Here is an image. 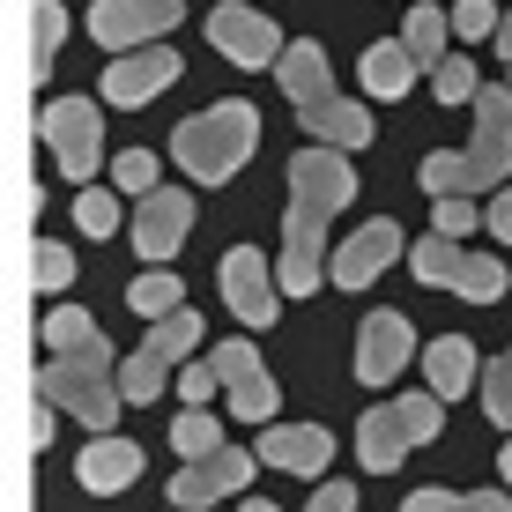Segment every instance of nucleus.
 <instances>
[{
	"instance_id": "nucleus-1",
	"label": "nucleus",
	"mask_w": 512,
	"mask_h": 512,
	"mask_svg": "<svg viewBox=\"0 0 512 512\" xmlns=\"http://www.w3.org/2000/svg\"><path fill=\"white\" fill-rule=\"evenodd\" d=\"M357 201V164L342 149H297L290 156V216H282V253H275V275H282V297H305L320 290V268H334V245H327V223Z\"/></svg>"
},
{
	"instance_id": "nucleus-2",
	"label": "nucleus",
	"mask_w": 512,
	"mask_h": 512,
	"mask_svg": "<svg viewBox=\"0 0 512 512\" xmlns=\"http://www.w3.org/2000/svg\"><path fill=\"white\" fill-rule=\"evenodd\" d=\"M260 112L245 97H223V104H208V112H193L179 134H171V156H179V171L186 179H201V186H231L245 164H253V149H260Z\"/></svg>"
},
{
	"instance_id": "nucleus-3",
	"label": "nucleus",
	"mask_w": 512,
	"mask_h": 512,
	"mask_svg": "<svg viewBox=\"0 0 512 512\" xmlns=\"http://www.w3.org/2000/svg\"><path fill=\"white\" fill-rule=\"evenodd\" d=\"M119 349L97 342L90 349H75V357H45V372H38V401H52L60 416H75L82 431H97V438H112V423H119Z\"/></svg>"
},
{
	"instance_id": "nucleus-4",
	"label": "nucleus",
	"mask_w": 512,
	"mask_h": 512,
	"mask_svg": "<svg viewBox=\"0 0 512 512\" xmlns=\"http://www.w3.org/2000/svg\"><path fill=\"white\" fill-rule=\"evenodd\" d=\"M446 431V401L438 394H394V401H379L372 416L357 423V461L364 468H401L416 446H431V438Z\"/></svg>"
},
{
	"instance_id": "nucleus-5",
	"label": "nucleus",
	"mask_w": 512,
	"mask_h": 512,
	"mask_svg": "<svg viewBox=\"0 0 512 512\" xmlns=\"http://www.w3.org/2000/svg\"><path fill=\"white\" fill-rule=\"evenodd\" d=\"M409 275L416 282H431V290H453V297H468V305H498V297L512 290V268L498 253H461L453 238H423L409 245Z\"/></svg>"
},
{
	"instance_id": "nucleus-6",
	"label": "nucleus",
	"mask_w": 512,
	"mask_h": 512,
	"mask_svg": "<svg viewBox=\"0 0 512 512\" xmlns=\"http://www.w3.org/2000/svg\"><path fill=\"white\" fill-rule=\"evenodd\" d=\"M193 349H201V312H171V320H156L149 334H141V349L119 364V394H127L134 409H149V401L171 386V372L193 364Z\"/></svg>"
},
{
	"instance_id": "nucleus-7",
	"label": "nucleus",
	"mask_w": 512,
	"mask_h": 512,
	"mask_svg": "<svg viewBox=\"0 0 512 512\" xmlns=\"http://www.w3.org/2000/svg\"><path fill=\"white\" fill-rule=\"evenodd\" d=\"M38 134H45L52 164H60L67 179L97 186V171H104V112H97L90 97H52L45 112H38Z\"/></svg>"
},
{
	"instance_id": "nucleus-8",
	"label": "nucleus",
	"mask_w": 512,
	"mask_h": 512,
	"mask_svg": "<svg viewBox=\"0 0 512 512\" xmlns=\"http://www.w3.org/2000/svg\"><path fill=\"white\" fill-rule=\"evenodd\" d=\"M179 23H186L179 0H97V8H90V38L112 45L119 60L164 45V30H179Z\"/></svg>"
},
{
	"instance_id": "nucleus-9",
	"label": "nucleus",
	"mask_w": 512,
	"mask_h": 512,
	"mask_svg": "<svg viewBox=\"0 0 512 512\" xmlns=\"http://www.w3.org/2000/svg\"><path fill=\"white\" fill-rule=\"evenodd\" d=\"M208 45H216L231 67H282V52H290V38L275 30V15L245 8V0L208 8Z\"/></svg>"
},
{
	"instance_id": "nucleus-10",
	"label": "nucleus",
	"mask_w": 512,
	"mask_h": 512,
	"mask_svg": "<svg viewBox=\"0 0 512 512\" xmlns=\"http://www.w3.org/2000/svg\"><path fill=\"white\" fill-rule=\"evenodd\" d=\"M468 171H475V193H505V171H512V90H498V82L475 97Z\"/></svg>"
},
{
	"instance_id": "nucleus-11",
	"label": "nucleus",
	"mask_w": 512,
	"mask_h": 512,
	"mask_svg": "<svg viewBox=\"0 0 512 512\" xmlns=\"http://www.w3.org/2000/svg\"><path fill=\"white\" fill-rule=\"evenodd\" d=\"M208 364H216V379H223V394H231V416H238V423H275L282 386L268 379V364H260L253 342H223Z\"/></svg>"
},
{
	"instance_id": "nucleus-12",
	"label": "nucleus",
	"mask_w": 512,
	"mask_h": 512,
	"mask_svg": "<svg viewBox=\"0 0 512 512\" xmlns=\"http://www.w3.org/2000/svg\"><path fill=\"white\" fill-rule=\"evenodd\" d=\"M223 305H231L245 327H275L282 275L260 260V245H231V253H223Z\"/></svg>"
},
{
	"instance_id": "nucleus-13",
	"label": "nucleus",
	"mask_w": 512,
	"mask_h": 512,
	"mask_svg": "<svg viewBox=\"0 0 512 512\" xmlns=\"http://www.w3.org/2000/svg\"><path fill=\"white\" fill-rule=\"evenodd\" d=\"M253 461L260 453H245V446H223V453H208V461H186L179 475H171V512H201V505L245 490L253 483Z\"/></svg>"
},
{
	"instance_id": "nucleus-14",
	"label": "nucleus",
	"mask_w": 512,
	"mask_h": 512,
	"mask_svg": "<svg viewBox=\"0 0 512 512\" xmlns=\"http://www.w3.org/2000/svg\"><path fill=\"white\" fill-rule=\"evenodd\" d=\"M409 357H416V327H409V312H372V320L357 327V379L364 386H394L401 372H409Z\"/></svg>"
},
{
	"instance_id": "nucleus-15",
	"label": "nucleus",
	"mask_w": 512,
	"mask_h": 512,
	"mask_svg": "<svg viewBox=\"0 0 512 512\" xmlns=\"http://www.w3.org/2000/svg\"><path fill=\"white\" fill-rule=\"evenodd\" d=\"M394 253H409V245H401V223H394V216H372V223H357V231L334 245L327 282H334V290H364V282H372Z\"/></svg>"
},
{
	"instance_id": "nucleus-16",
	"label": "nucleus",
	"mask_w": 512,
	"mask_h": 512,
	"mask_svg": "<svg viewBox=\"0 0 512 512\" xmlns=\"http://www.w3.org/2000/svg\"><path fill=\"white\" fill-rule=\"evenodd\" d=\"M179 82V52L171 45H149V52H127V60L104 67V104H149Z\"/></svg>"
},
{
	"instance_id": "nucleus-17",
	"label": "nucleus",
	"mask_w": 512,
	"mask_h": 512,
	"mask_svg": "<svg viewBox=\"0 0 512 512\" xmlns=\"http://www.w3.org/2000/svg\"><path fill=\"white\" fill-rule=\"evenodd\" d=\"M186 223H193V193L156 186L149 201L134 208V253L141 260H171V253H179V238H186Z\"/></svg>"
},
{
	"instance_id": "nucleus-18",
	"label": "nucleus",
	"mask_w": 512,
	"mask_h": 512,
	"mask_svg": "<svg viewBox=\"0 0 512 512\" xmlns=\"http://www.w3.org/2000/svg\"><path fill=\"white\" fill-rule=\"evenodd\" d=\"M334 461V438L320 423H268L260 431V468H282V475H320Z\"/></svg>"
},
{
	"instance_id": "nucleus-19",
	"label": "nucleus",
	"mask_w": 512,
	"mask_h": 512,
	"mask_svg": "<svg viewBox=\"0 0 512 512\" xmlns=\"http://www.w3.org/2000/svg\"><path fill=\"white\" fill-rule=\"evenodd\" d=\"M75 483L90 490V498H119L127 483H141V446L134 438H90L82 446V461H75Z\"/></svg>"
},
{
	"instance_id": "nucleus-20",
	"label": "nucleus",
	"mask_w": 512,
	"mask_h": 512,
	"mask_svg": "<svg viewBox=\"0 0 512 512\" xmlns=\"http://www.w3.org/2000/svg\"><path fill=\"white\" fill-rule=\"evenodd\" d=\"M275 82H282V97H290L297 112L327 104V97H334V67H327V45H320V38H290V52H282V67H275Z\"/></svg>"
},
{
	"instance_id": "nucleus-21",
	"label": "nucleus",
	"mask_w": 512,
	"mask_h": 512,
	"mask_svg": "<svg viewBox=\"0 0 512 512\" xmlns=\"http://www.w3.org/2000/svg\"><path fill=\"white\" fill-rule=\"evenodd\" d=\"M468 386H483L475 342H468V334H438V342L423 349V394H438V401H461Z\"/></svg>"
},
{
	"instance_id": "nucleus-22",
	"label": "nucleus",
	"mask_w": 512,
	"mask_h": 512,
	"mask_svg": "<svg viewBox=\"0 0 512 512\" xmlns=\"http://www.w3.org/2000/svg\"><path fill=\"white\" fill-rule=\"evenodd\" d=\"M416 75H423V67L409 60V45H401V38H386V45H364V60H357V82H364V97H379V104L409 97V90H416Z\"/></svg>"
},
{
	"instance_id": "nucleus-23",
	"label": "nucleus",
	"mask_w": 512,
	"mask_h": 512,
	"mask_svg": "<svg viewBox=\"0 0 512 512\" xmlns=\"http://www.w3.org/2000/svg\"><path fill=\"white\" fill-rule=\"evenodd\" d=\"M297 127L305 134H320V149H364L372 141V112L364 104H349V97H327V104H312V112H297Z\"/></svg>"
},
{
	"instance_id": "nucleus-24",
	"label": "nucleus",
	"mask_w": 512,
	"mask_h": 512,
	"mask_svg": "<svg viewBox=\"0 0 512 512\" xmlns=\"http://www.w3.org/2000/svg\"><path fill=\"white\" fill-rule=\"evenodd\" d=\"M446 30H453V8H409V23H401V45H409V60L423 67V75H438V67L453 60Z\"/></svg>"
},
{
	"instance_id": "nucleus-25",
	"label": "nucleus",
	"mask_w": 512,
	"mask_h": 512,
	"mask_svg": "<svg viewBox=\"0 0 512 512\" xmlns=\"http://www.w3.org/2000/svg\"><path fill=\"white\" fill-rule=\"evenodd\" d=\"M127 312L134 320H171V312H186V282L171 275V268H141L134 282H127Z\"/></svg>"
},
{
	"instance_id": "nucleus-26",
	"label": "nucleus",
	"mask_w": 512,
	"mask_h": 512,
	"mask_svg": "<svg viewBox=\"0 0 512 512\" xmlns=\"http://www.w3.org/2000/svg\"><path fill=\"white\" fill-rule=\"evenodd\" d=\"M423 193H431V201H475L468 149H431L423 156Z\"/></svg>"
},
{
	"instance_id": "nucleus-27",
	"label": "nucleus",
	"mask_w": 512,
	"mask_h": 512,
	"mask_svg": "<svg viewBox=\"0 0 512 512\" xmlns=\"http://www.w3.org/2000/svg\"><path fill=\"white\" fill-rule=\"evenodd\" d=\"M401 512H512V498L505 490H409L401 498Z\"/></svg>"
},
{
	"instance_id": "nucleus-28",
	"label": "nucleus",
	"mask_w": 512,
	"mask_h": 512,
	"mask_svg": "<svg viewBox=\"0 0 512 512\" xmlns=\"http://www.w3.org/2000/svg\"><path fill=\"white\" fill-rule=\"evenodd\" d=\"M38 334H45V349H52V357H75V349H90L104 327H97V320H90L82 305H52Z\"/></svg>"
},
{
	"instance_id": "nucleus-29",
	"label": "nucleus",
	"mask_w": 512,
	"mask_h": 512,
	"mask_svg": "<svg viewBox=\"0 0 512 512\" xmlns=\"http://www.w3.org/2000/svg\"><path fill=\"white\" fill-rule=\"evenodd\" d=\"M60 38H67V8L60 0H38V8H30V67H38V82L52 75V60H60Z\"/></svg>"
},
{
	"instance_id": "nucleus-30",
	"label": "nucleus",
	"mask_w": 512,
	"mask_h": 512,
	"mask_svg": "<svg viewBox=\"0 0 512 512\" xmlns=\"http://www.w3.org/2000/svg\"><path fill=\"white\" fill-rule=\"evenodd\" d=\"M431 90H438V104H475V97L490 90V82H483V67H475L468 52H453V60L431 75Z\"/></svg>"
},
{
	"instance_id": "nucleus-31",
	"label": "nucleus",
	"mask_w": 512,
	"mask_h": 512,
	"mask_svg": "<svg viewBox=\"0 0 512 512\" xmlns=\"http://www.w3.org/2000/svg\"><path fill=\"white\" fill-rule=\"evenodd\" d=\"M171 446H179V461H208V453H223V431H216L208 409H186L171 423Z\"/></svg>"
},
{
	"instance_id": "nucleus-32",
	"label": "nucleus",
	"mask_w": 512,
	"mask_h": 512,
	"mask_svg": "<svg viewBox=\"0 0 512 512\" xmlns=\"http://www.w3.org/2000/svg\"><path fill=\"white\" fill-rule=\"evenodd\" d=\"M75 223H82V238H112L119 231V193L112 186H82L75 193Z\"/></svg>"
},
{
	"instance_id": "nucleus-33",
	"label": "nucleus",
	"mask_w": 512,
	"mask_h": 512,
	"mask_svg": "<svg viewBox=\"0 0 512 512\" xmlns=\"http://www.w3.org/2000/svg\"><path fill=\"white\" fill-rule=\"evenodd\" d=\"M483 416L498 423V431H512V357H498V364H483Z\"/></svg>"
},
{
	"instance_id": "nucleus-34",
	"label": "nucleus",
	"mask_w": 512,
	"mask_h": 512,
	"mask_svg": "<svg viewBox=\"0 0 512 512\" xmlns=\"http://www.w3.org/2000/svg\"><path fill=\"white\" fill-rule=\"evenodd\" d=\"M30 253H38V268H30V275H38V290H45V297H60L67 282H75V253H67L60 238H38Z\"/></svg>"
},
{
	"instance_id": "nucleus-35",
	"label": "nucleus",
	"mask_w": 512,
	"mask_h": 512,
	"mask_svg": "<svg viewBox=\"0 0 512 512\" xmlns=\"http://www.w3.org/2000/svg\"><path fill=\"white\" fill-rule=\"evenodd\" d=\"M112 193H134V201H149V193H156V156H149V149L112 156Z\"/></svg>"
},
{
	"instance_id": "nucleus-36",
	"label": "nucleus",
	"mask_w": 512,
	"mask_h": 512,
	"mask_svg": "<svg viewBox=\"0 0 512 512\" xmlns=\"http://www.w3.org/2000/svg\"><path fill=\"white\" fill-rule=\"evenodd\" d=\"M498 23L505 15L490 8V0H461V8H453V38H498Z\"/></svg>"
},
{
	"instance_id": "nucleus-37",
	"label": "nucleus",
	"mask_w": 512,
	"mask_h": 512,
	"mask_svg": "<svg viewBox=\"0 0 512 512\" xmlns=\"http://www.w3.org/2000/svg\"><path fill=\"white\" fill-rule=\"evenodd\" d=\"M431 208H438V238H453V245L483 223V208H475V201H431Z\"/></svg>"
},
{
	"instance_id": "nucleus-38",
	"label": "nucleus",
	"mask_w": 512,
	"mask_h": 512,
	"mask_svg": "<svg viewBox=\"0 0 512 512\" xmlns=\"http://www.w3.org/2000/svg\"><path fill=\"white\" fill-rule=\"evenodd\" d=\"M216 386H223V379H216V364H201V357H193L186 372H179V394H186V409H208V394H216Z\"/></svg>"
},
{
	"instance_id": "nucleus-39",
	"label": "nucleus",
	"mask_w": 512,
	"mask_h": 512,
	"mask_svg": "<svg viewBox=\"0 0 512 512\" xmlns=\"http://www.w3.org/2000/svg\"><path fill=\"white\" fill-rule=\"evenodd\" d=\"M305 512H357V483H320Z\"/></svg>"
},
{
	"instance_id": "nucleus-40",
	"label": "nucleus",
	"mask_w": 512,
	"mask_h": 512,
	"mask_svg": "<svg viewBox=\"0 0 512 512\" xmlns=\"http://www.w3.org/2000/svg\"><path fill=\"white\" fill-rule=\"evenodd\" d=\"M483 223H490V238H498V245H512V186L483 208Z\"/></svg>"
},
{
	"instance_id": "nucleus-41",
	"label": "nucleus",
	"mask_w": 512,
	"mask_h": 512,
	"mask_svg": "<svg viewBox=\"0 0 512 512\" xmlns=\"http://www.w3.org/2000/svg\"><path fill=\"white\" fill-rule=\"evenodd\" d=\"M52 416H60V409H52V401H38V416H30V446H38V453L52 446Z\"/></svg>"
},
{
	"instance_id": "nucleus-42",
	"label": "nucleus",
	"mask_w": 512,
	"mask_h": 512,
	"mask_svg": "<svg viewBox=\"0 0 512 512\" xmlns=\"http://www.w3.org/2000/svg\"><path fill=\"white\" fill-rule=\"evenodd\" d=\"M498 60L512 67V15H505V23H498Z\"/></svg>"
},
{
	"instance_id": "nucleus-43",
	"label": "nucleus",
	"mask_w": 512,
	"mask_h": 512,
	"mask_svg": "<svg viewBox=\"0 0 512 512\" xmlns=\"http://www.w3.org/2000/svg\"><path fill=\"white\" fill-rule=\"evenodd\" d=\"M238 512H275V505H268V498H253V505H238Z\"/></svg>"
},
{
	"instance_id": "nucleus-44",
	"label": "nucleus",
	"mask_w": 512,
	"mask_h": 512,
	"mask_svg": "<svg viewBox=\"0 0 512 512\" xmlns=\"http://www.w3.org/2000/svg\"><path fill=\"white\" fill-rule=\"evenodd\" d=\"M505 483H512V438H505Z\"/></svg>"
},
{
	"instance_id": "nucleus-45",
	"label": "nucleus",
	"mask_w": 512,
	"mask_h": 512,
	"mask_svg": "<svg viewBox=\"0 0 512 512\" xmlns=\"http://www.w3.org/2000/svg\"><path fill=\"white\" fill-rule=\"evenodd\" d=\"M505 357H512V349H505Z\"/></svg>"
}]
</instances>
